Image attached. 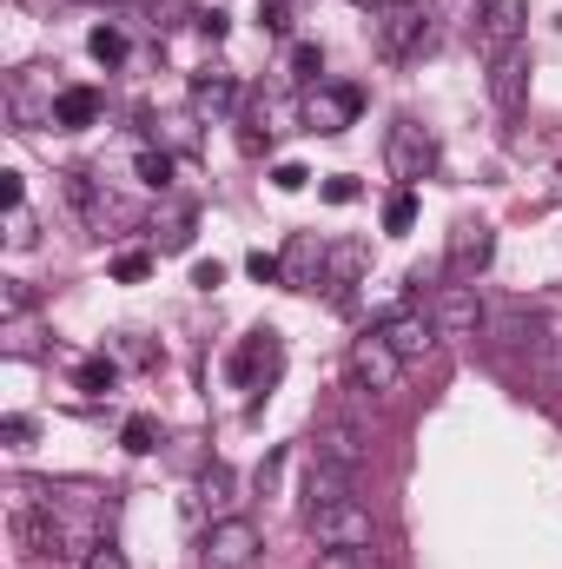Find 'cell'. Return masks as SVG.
Segmentation results:
<instances>
[{
    "label": "cell",
    "mask_w": 562,
    "mask_h": 569,
    "mask_svg": "<svg viewBox=\"0 0 562 569\" xmlns=\"http://www.w3.org/2000/svg\"><path fill=\"white\" fill-rule=\"evenodd\" d=\"M304 530H311V543H318V550H371V543H378V517H371L358 497L311 510V517H304Z\"/></svg>",
    "instance_id": "6da1fadb"
},
{
    "label": "cell",
    "mask_w": 562,
    "mask_h": 569,
    "mask_svg": "<svg viewBox=\"0 0 562 569\" xmlns=\"http://www.w3.org/2000/svg\"><path fill=\"white\" fill-rule=\"evenodd\" d=\"M371 20H378V53H384L391 67L418 60L423 47H430V7H423V0H391V7H378Z\"/></svg>",
    "instance_id": "7a4b0ae2"
},
{
    "label": "cell",
    "mask_w": 562,
    "mask_h": 569,
    "mask_svg": "<svg viewBox=\"0 0 562 569\" xmlns=\"http://www.w3.org/2000/svg\"><path fill=\"white\" fill-rule=\"evenodd\" d=\"M523 27H530V0H476V13H470V40H476L483 60L516 53Z\"/></svg>",
    "instance_id": "3957f363"
},
{
    "label": "cell",
    "mask_w": 562,
    "mask_h": 569,
    "mask_svg": "<svg viewBox=\"0 0 562 569\" xmlns=\"http://www.w3.org/2000/svg\"><path fill=\"white\" fill-rule=\"evenodd\" d=\"M378 338H384L404 365H423V358L443 345V325H436V311H430V305H398V311L378 325Z\"/></svg>",
    "instance_id": "277c9868"
},
{
    "label": "cell",
    "mask_w": 562,
    "mask_h": 569,
    "mask_svg": "<svg viewBox=\"0 0 562 569\" xmlns=\"http://www.w3.org/2000/svg\"><path fill=\"white\" fill-rule=\"evenodd\" d=\"M398 378H404V358H398L378 331H364V338L351 345V385H358L364 398H391Z\"/></svg>",
    "instance_id": "5b68a950"
},
{
    "label": "cell",
    "mask_w": 562,
    "mask_h": 569,
    "mask_svg": "<svg viewBox=\"0 0 562 569\" xmlns=\"http://www.w3.org/2000/svg\"><path fill=\"white\" fill-rule=\"evenodd\" d=\"M259 530L245 517H225L205 530V550H199V569H259Z\"/></svg>",
    "instance_id": "8992f818"
},
{
    "label": "cell",
    "mask_w": 562,
    "mask_h": 569,
    "mask_svg": "<svg viewBox=\"0 0 562 569\" xmlns=\"http://www.w3.org/2000/svg\"><path fill=\"white\" fill-rule=\"evenodd\" d=\"M384 166H391L404 186H418L423 172L436 166V140L423 133L411 113H404V120H391V133H384Z\"/></svg>",
    "instance_id": "52a82bcc"
},
{
    "label": "cell",
    "mask_w": 562,
    "mask_h": 569,
    "mask_svg": "<svg viewBox=\"0 0 562 569\" xmlns=\"http://www.w3.org/2000/svg\"><path fill=\"white\" fill-rule=\"evenodd\" d=\"M284 371V345L279 331H252L239 351H232V385H245V391H265L272 378Z\"/></svg>",
    "instance_id": "ba28073f"
},
{
    "label": "cell",
    "mask_w": 562,
    "mask_h": 569,
    "mask_svg": "<svg viewBox=\"0 0 562 569\" xmlns=\"http://www.w3.org/2000/svg\"><path fill=\"white\" fill-rule=\"evenodd\" d=\"M358 107H364L358 87H331V80H318V93L304 100V120H311V133H344V127L358 120Z\"/></svg>",
    "instance_id": "9c48e42d"
},
{
    "label": "cell",
    "mask_w": 562,
    "mask_h": 569,
    "mask_svg": "<svg viewBox=\"0 0 562 569\" xmlns=\"http://www.w3.org/2000/svg\"><path fill=\"white\" fill-rule=\"evenodd\" d=\"M344 497H358V470H344L331 457H311V470H304V517L324 510V503H344Z\"/></svg>",
    "instance_id": "30bf717a"
},
{
    "label": "cell",
    "mask_w": 562,
    "mask_h": 569,
    "mask_svg": "<svg viewBox=\"0 0 562 569\" xmlns=\"http://www.w3.org/2000/svg\"><path fill=\"white\" fill-rule=\"evenodd\" d=\"M364 266H371V252H364L358 239H344V246H331V252H324V272H318V284H324V298H331V305H344V298H351V284H358V272H364Z\"/></svg>",
    "instance_id": "8fae6325"
},
{
    "label": "cell",
    "mask_w": 562,
    "mask_h": 569,
    "mask_svg": "<svg viewBox=\"0 0 562 569\" xmlns=\"http://www.w3.org/2000/svg\"><path fill=\"white\" fill-rule=\"evenodd\" d=\"M490 252H496V232H490V226H470V219H463V226L450 232V272H456V279H476V272L490 266Z\"/></svg>",
    "instance_id": "7c38bea8"
},
{
    "label": "cell",
    "mask_w": 562,
    "mask_h": 569,
    "mask_svg": "<svg viewBox=\"0 0 562 569\" xmlns=\"http://www.w3.org/2000/svg\"><path fill=\"white\" fill-rule=\"evenodd\" d=\"M430 311H436V325H443V331H456V338L483 331V318H490V311H483V298H476L470 284H443V298H436Z\"/></svg>",
    "instance_id": "4fadbf2b"
},
{
    "label": "cell",
    "mask_w": 562,
    "mask_h": 569,
    "mask_svg": "<svg viewBox=\"0 0 562 569\" xmlns=\"http://www.w3.org/2000/svg\"><path fill=\"white\" fill-rule=\"evenodd\" d=\"M232 490H239V477H232L225 463H212V470L192 483V517H212V523H225V517H232V503H239Z\"/></svg>",
    "instance_id": "5bb4252c"
},
{
    "label": "cell",
    "mask_w": 562,
    "mask_h": 569,
    "mask_svg": "<svg viewBox=\"0 0 562 569\" xmlns=\"http://www.w3.org/2000/svg\"><path fill=\"white\" fill-rule=\"evenodd\" d=\"M232 107H239V80L232 73H199L192 80V113L199 120H232Z\"/></svg>",
    "instance_id": "9a60e30c"
},
{
    "label": "cell",
    "mask_w": 562,
    "mask_h": 569,
    "mask_svg": "<svg viewBox=\"0 0 562 569\" xmlns=\"http://www.w3.org/2000/svg\"><path fill=\"white\" fill-rule=\"evenodd\" d=\"M523 73H530V53L516 47V53H503V60H490V100L503 107V113H516L523 107Z\"/></svg>",
    "instance_id": "2e32d148"
},
{
    "label": "cell",
    "mask_w": 562,
    "mask_h": 569,
    "mask_svg": "<svg viewBox=\"0 0 562 569\" xmlns=\"http://www.w3.org/2000/svg\"><path fill=\"white\" fill-rule=\"evenodd\" d=\"M483 331H490L496 345H536V318H530L523 305H496V311L483 318Z\"/></svg>",
    "instance_id": "e0dca14e"
},
{
    "label": "cell",
    "mask_w": 562,
    "mask_h": 569,
    "mask_svg": "<svg viewBox=\"0 0 562 569\" xmlns=\"http://www.w3.org/2000/svg\"><path fill=\"white\" fill-rule=\"evenodd\" d=\"M318 457H331V463L358 470V463H364V437H358V425H324V430H318Z\"/></svg>",
    "instance_id": "ac0fdd59"
},
{
    "label": "cell",
    "mask_w": 562,
    "mask_h": 569,
    "mask_svg": "<svg viewBox=\"0 0 562 569\" xmlns=\"http://www.w3.org/2000/svg\"><path fill=\"white\" fill-rule=\"evenodd\" d=\"M93 120H100V93L93 87H67L53 100V127H93Z\"/></svg>",
    "instance_id": "d6986e66"
},
{
    "label": "cell",
    "mask_w": 562,
    "mask_h": 569,
    "mask_svg": "<svg viewBox=\"0 0 562 569\" xmlns=\"http://www.w3.org/2000/svg\"><path fill=\"white\" fill-rule=\"evenodd\" d=\"M284 272H291V284H318V272H324V246L318 239H291V252H284Z\"/></svg>",
    "instance_id": "ffe728a7"
},
{
    "label": "cell",
    "mask_w": 562,
    "mask_h": 569,
    "mask_svg": "<svg viewBox=\"0 0 562 569\" xmlns=\"http://www.w3.org/2000/svg\"><path fill=\"white\" fill-rule=\"evenodd\" d=\"M152 232H159L165 252H185V246H192V206H165V212L152 219Z\"/></svg>",
    "instance_id": "44dd1931"
},
{
    "label": "cell",
    "mask_w": 562,
    "mask_h": 569,
    "mask_svg": "<svg viewBox=\"0 0 562 569\" xmlns=\"http://www.w3.org/2000/svg\"><path fill=\"white\" fill-rule=\"evenodd\" d=\"M133 166H140V179L152 186V192H165V186H172V152H159V146H140V159H133Z\"/></svg>",
    "instance_id": "7402d4cb"
},
{
    "label": "cell",
    "mask_w": 562,
    "mask_h": 569,
    "mask_svg": "<svg viewBox=\"0 0 562 569\" xmlns=\"http://www.w3.org/2000/svg\"><path fill=\"white\" fill-rule=\"evenodd\" d=\"M87 47H93V60H100V67H120V60H127V33H120V27H93V40H87Z\"/></svg>",
    "instance_id": "603a6c76"
},
{
    "label": "cell",
    "mask_w": 562,
    "mask_h": 569,
    "mask_svg": "<svg viewBox=\"0 0 562 569\" xmlns=\"http://www.w3.org/2000/svg\"><path fill=\"white\" fill-rule=\"evenodd\" d=\"M73 385H80L87 398H100V391H113V365H107V358H87V365L73 371Z\"/></svg>",
    "instance_id": "cb8c5ba5"
},
{
    "label": "cell",
    "mask_w": 562,
    "mask_h": 569,
    "mask_svg": "<svg viewBox=\"0 0 562 569\" xmlns=\"http://www.w3.org/2000/svg\"><path fill=\"white\" fill-rule=\"evenodd\" d=\"M291 73H298L304 87H311V80H324V53H318L311 40H298V47H291Z\"/></svg>",
    "instance_id": "d4e9b609"
},
{
    "label": "cell",
    "mask_w": 562,
    "mask_h": 569,
    "mask_svg": "<svg viewBox=\"0 0 562 569\" xmlns=\"http://www.w3.org/2000/svg\"><path fill=\"white\" fill-rule=\"evenodd\" d=\"M33 239H40V232H33V212H27V206H7V246L27 252Z\"/></svg>",
    "instance_id": "484cf974"
},
{
    "label": "cell",
    "mask_w": 562,
    "mask_h": 569,
    "mask_svg": "<svg viewBox=\"0 0 562 569\" xmlns=\"http://www.w3.org/2000/svg\"><path fill=\"white\" fill-rule=\"evenodd\" d=\"M411 226H418V199H411V192H398V199L384 206V232H411Z\"/></svg>",
    "instance_id": "4316f807"
},
{
    "label": "cell",
    "mask_w": 562,
    "mask_h": 569,
    "mask_svg": "<svg viewBox=\"0 0 562 569\" xmlns=\"http://www.w3.org/2000/svg\"><path fill=\"white\" fill-rule=\"evenodd\" d=\"M120 437H127V450H133V457H145V450L159 443V425H152V418H127V430H120Z\"/></svg>",
    "instance_id": "83f0119b"
},
{
    "label": "cell",
    "mask_w": 562,
    "mask_h": 569,
    "mask_svg": "<svg viewBox=\"0 0 562 569\" xmlns=\"http://www.w3.org/2000/svg\"><path fill=\"white\" fill-rule=\"evenodd\" d=\"M80 569H127V550H120V543H93Z\"/></svg>",
    "instance_id": "f1b7e54d"
},
{
    "label": "cell",
    "mask_w": 562,
    "mask_h": 569,
    "mask_svg": "<svg viewBox=\"0 0 562 569\" xmlns=\"http://www.w3.org/2000/svg\"><path fill=\"white\" fill-rule=\"evenodd\" d=\"M318 569H371V550H324Z\"/></svg>",
    "instance_id": "f546056e"
},
{
    "label": "cell",
    "mask_w": 562,
    "mask_h": 569,
    "mask_svg": "<svg viewBox=\"0 0 562 569\" xmlns=\"http://www.w3.org/2000/svg\"><path fill=\"white\" fill-rule=\"evenodd\" d=\"M145 272H152V259H145V252H120V259H113V279H145Z\"/></svg>",
    "instance_id": "4dcf8cb0"
},
{
    "label": "cell",
    "mask_w": 562,
    "mask_h": 569,
    "mask_svg": "<svg viewBox=\"0 0 562 569\" xmlns=\"http://www.w3.org/2000/svg\"><path fill=\"white\" fill-rule=\"evenodd\" d=\"M259 20H265L272 33H291V0H259Z\"/></svg>",
    "instance_id": "1f68e13d"
},
{
    "label": "cell",
    "mask_w": 562,
    "mask_h": 569,
    "mask_svg": "<svg viewBox=\"0 0 562 569\" xmlns=\"http://www.w3.org/2000/svg\"><path fill=\"white\" fill-rule=\"evenodd\" d=\"M304 179H311V172H304V166H298V159H284L279 172H272V186H279V192H298V186H304Z\"/></svg>",
    "instance_id": "d6a6232c"
},
{
    "label": "cell",
    "mask_w": 562,
    "mask_h": 569,
    "mask_svg": "<svg viewBox=\"0 0 562 569\" xmlns=\"http://www.w3.org/2000/svg\"><path fill=\"white\" fill-rule=\"evenodd\" d=\"M245 272H252V279H279L284 259H272V252H252V259H245Z\"/></svg>",
    "instance_id": "836d02e7"
},
{
    "label": "cell",
    "mask_w": 562,
    "mask_h": 569,
    "mask_svg": "<svg viewBox=\"0 0 562 569\" xmlns=\"http://www.w3.org/2000/svg\"><path fill=\"white\" fill-rule=\"evenodd\" d=\"M192 284H199V291H219V284H225V266H219V259H212V266H192Z\"/></svg>",
    "instance_id": "e575fe53"
},
{
    "label": "cell",
    "mask_w": 562,
    "mask_h": 569,
    "mask_svg": "<svg viewBox=\"0 0 562 569\" xmlns=\"http://www.w3.org/2000/svg\"><path fill=\"white\" fill-rule=\"evenodd\" d=\"M324 199H331V206H351V199H358V179H344V172H338V179L324 186Z\"/></svg>",
    "instance_id": "d590c367"
},
{
    "label": "cell",
    "mask_w": 562,
    "mask_h": 569,
    "mask_svg": "<svg viewBox=\"0 0 562 569\" xmlns=\"http://www.w3.org/2000/svg\"><path fill=\"white\" fill-rule=\"evenodd\" d=\"M0 199H7V206H27V192H20V172H0Z\"/></svg>",
    "instance_id": "8d00e7d4"
},
{
    "label": "cell",
    "mask_w": 562,
    "mask_h": 569,
    "mask_svg": "<svg viewBox=\"0 0 562 569\" xmlns=\"http://www.w3.org/2000/svg\"><path fill=\"white\" fill-rule=\"evenodd\" d=\"M20 311H27V284L7 279V318H20Z\"/></svg>",
    "instance_id": "74e56055"
},
{
    "label": "cell",
    "mask_w": 562,
    "mask_h": 569,
    "mask_svg": "<svg viewBox=\"0 0 562 569\" xmlns=\"http://www.w3.org/2000/svg\"><path fill=\"white\" fill-rule=\"evenodd\" d=\"M0 437H7V443H27V437H33V425H27V418H7V425H0Z\"/></svg>",
    "instance_id": "f35d334b"
},
{
    "label": "cell",
    "mask_w": 562,
    "mask_h": 569,
    "mask_svg": "<svg viewBox=\"0 0 562 569\" xmlns=\"http://www.w3.org/2000/svg\"><path fill=\"white\" fill-rule=\"evenodd\" d=\"M351 7H364V13H378V7H384V0H351Z\"/></svg>",
    "instance_id": "ab89813d"
}]
</instances>
